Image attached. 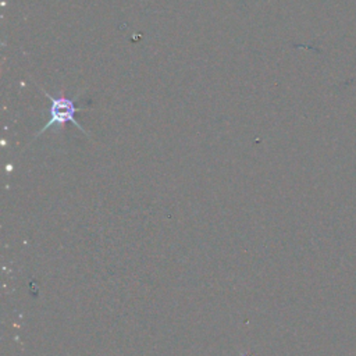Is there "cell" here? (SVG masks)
I'll return each instance as SVG.
<instances>
[{
    "label": "cell",
    "instance_id": "cell-1",
    "mask_svg": "<svg viewBox=\"0 0 356 356\" xmlns=\"http://www.w3.org/2000/svg\"><path fill=\"white\" fill-rule=\"evenodd\" d=\"M39 89L42 90V93L50 100V108H49V121L40 128V131L33 136L32 140H35L38 136H40L42 134H44L46 131H49L51 127H58V129H63V125L67 122H72L79 131H82L85 135L89 136V132L85 131V128L78 122V120L75 118V114L83 108L76 107L75 100L70 99L67 96L58 95V96H53L50 95L47 90H44L43 88L39 86Z\"/></svg>",
    "mask_w": 356,
    "mask_h": 356
}]
</instances>
